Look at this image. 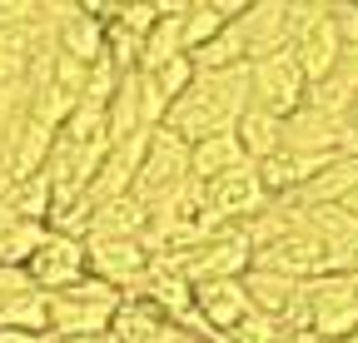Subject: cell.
Masks as SVG:
<instances>
[{"mask_svg":"<svg viewBox=\"0 0 358 343\" xmlns=\"http://www.w3.org/2000/svg\"><path fill=\"white\" fill-rule=\"evenodd\" d=\"M159 328H164V319H159L155 304L120 293V309L110 314V333H115V343H150Z\"/></svg>","mask_w":358,"mask_h":343,"instance_id":"d6986e66","label":"cell"},{"mask_svg":"<svg viewBox=\"0 0 358 343\" xmlns=\"http://www.w3.org/2000/svg\"><path fill=\"white\" fill-rule=\"evenodd\" d=\"M110 6H115V0H110Z\"/></svg>","mask_w":358,"mask_h":343,"instance_id":"836d02e7","label":"cell"},{"mask_svg":"<svg viewBox=\"0 0 358 343\" xmlns=\"http://www.w3.org/2000/svg\"><path fill=\"white\" fill-rule=\"evenodd\" d=\"M338 204H343V209H348V214H353V219H358V184H353V189H348V194H343V199H338Z\"/></svg>","mask_w":358,"mask_h":343,"instance_id":"1f68e13d","label":"cell"},{"mask_svg":"<svg viewBox=\"0 0 358 343\" xmlns=\"http://www.w3.org/2000/svg\"><path fill=\"white\" fill-rule=\"evenodd\" d=\"M234 140L249 159H268L284 145V115H268L259 105H244V115L234 119Z\"/></svg>","mask_w":358,"mask_h":343,"instance_id":"e0dca14e","label":"cell"},{"mask_svg":"<svg viewBox=\"0 0 358 343\" xmlns=\"http://www.w3.org/2000/svg\"><path fill=\"white\" fill-rule=\"evenodd\" d=\"M145 224H150V204L134 194H120V199H105L90 209L85 239H134V234H145Z\"/></svg>","mask_w":358,"mask_h":343,"instance_id":"9a60e30c","label":"cell"},{"mask_svg":"<svg viewBox=\"0 0 358 343\" xmlns=\"http://www.w3.org/2000/svg\"><path fill=\"white\" fill-rule=\"evenodd\" d=\"M185 180H189V145L179 140L174 130L155 124L150 140H145V159H140V169H134L129 194H134V199H145V204H155L159 194L179 189Z\"/></svg>","mask_w":358,"mask_h":343,"instance_id":"277c9868","label":"cell"},{"mask_svg":"<svg viewBox=\"0 0 358 343\" xmlns=\"http://www.w3.org/2000/svg\"><path fill=\"white\" fill-rule=\"evenodd\" d=\"M0 343H45V333H20V328H0Z\"/></svg>","mask_w":358,"mask_h":343,"instance_id":"f546056e","label":"cell"},{"mask_svg":"<svg viewBox=\"0 0 358 343\" xmlns=\"http://www.w3.org/2000/svg\"><path fill=\"white\" fill-rule=\"evenodd\" d=\"M289 50H294V60H299V70H303L308 85L324 80V75L334 70V60L343 55V40H338V30H334V15L324 10V15H313L308 25H299V30L289 35Z\"/></svg>","mask_w":358,"mask_h":343,"instance_id":"7c38bea8","label":"cell"},{"mask_svg":"<svg viewBox=\"0 0 358 343\" xmlns=\"http://www.w3.org/2000/svg\"><path fill=\"white\" fill-rule=\"evenodd\" d=\"M234 30L244 40V60L284 50L289 45V0H254L244 15H234Z\"/></svg>","mask_w":358,"mask_h":343,"instance_id":"8fae6325","label":"cell"},{"mask_svg":"<svg viewBox=\"0 0 358 343\" xmlns=\"http://www.w3.org/2000/svg\"><path fill=\"white\" fill-rule=\"evenodd\" d=\"M224 25H229V20H224L219 10H209V6H199V0H194V6L179 15V30H185V55H189V50H199L204 40H214Z\"/></svg>","mask_w":358,"mask_h":343,"instance_id":"cb8c5ba5","label":"cell"},{"mask_svg":"<svg viewBox=\"0 0 358 343\" xmlns=\"http://www.w3.org/2000/svg\"><path fill=\"white\" fill-rule=\"evenodd\" d=\"M185 55V30H179V15L174 20H155L140 40V70H159L164 60Z\"/></svg>","mask_w":358,"mask_h":343,"instance_id":"44dd1931","label":"cell"},{"mask_svg":"<svg viewBox=\"0 0 358 343\" xmlns=\"http://www.w3.org/2000/svg\"><path fill=\"white\" fill-rule=\"evenodd\" d=\"M0 328H20V333H45V293L25 289L0 304Z\"/></svg>","mask_w":358,"mask_h":343,"instance_id":"603a6c76","label":"cell"},{"mask_svg":"<svg viewBox=\"0 0 358 343\" xmlns=\"http://www.w3.org/2000/svg\"><path fill=\"white\" fill-rule=\"evenodd\" d=\"M199 184H204V209L214 214V224L249 219V214H259V209L268 204L254 159H244V164H234V169H224V175H214V180H199Z\"/></svg>","mask_w":358,"mask_h":343,"instance_id":"52a82bcc","label":"cell"},{"mask_svg":"<svg viewBox=\"0 0 358 343\" xmlns=\"http://www.w3.org/2000/svg\"><path fill=\"white\" fill-rule=\"evenodd\" d=\"M343 119H348V130L358 135V90H353V100H348V115H343Z\"/></svg>","mask_w":358,"mask_h":343,"instance_id":"4dcf8cb0","label":"cell"},{"mask_svg":"<svg viewBox=\"0 0 358 343\" xmlns=\"http://www.w3.org/2000/svg\"><path fill=\"white\" fill-rule=\"evenodd\" d=\"M30 20H40V0H0V30L30 25Z\"/></svg>","mask_w":358,"mask_h":343,"instance_id":"484cf974","label":"cell"},{"mask_svg":"<svg viewBox=\"0 0 358 343\" xmlns=\"http://www.w3.org/2000/svg\"><path fill=\"white\" fill-rule=\"evenodd\" d=\"M0 204H6L10 214H20V219H50V180H45V169H35V175L25 180H10V189L0 194Z\"/></svg>","mask_w":358,"mask_h":343,"instance_id":"ffe728a7","label":"cell"},{"mask_svg":"<svg viewBox=\"0 0 358 343\" xmlns=\"http://www.w3.org/2000/svg\"><path fill=\"white\" fill-rule=\"evenodd\" d=\"M85 264L95 279H105L124 293L150 269V244H145V234H134V239H85Z\"/></svg>","mask_w":358,"mask_h":343,"instance_id":"9c48e42d","label":"cell"},{"mask_svg":"<svg viewBox=\"0 0 358 343\" xmlns=\"http://www.w3.org/2000/svg\"><path fill=\"white\" fill-rule=\"evenodd\" d=\"M194 6V0H150V10L159 15V20H174V15H185Z\"/></svg>","mask_w":358,"mask_h":343,"instance_id":"83f0119b","label":"cell"},{"mask_svg":"<svg viewBox=\"0 0 358 343\" xmlns=\"http://www.w3.org/2000/svg\"><path fill=\"white\" fill-rule=\"evenodd\" d=\"M45 343H115V333H70V338H55V333H45Z\"/></svg>","mask_w":358,"mask_h":343,"instance_id":"f1b7e54d","label":"cell"},{"mask_svg":"<svg viewBox=\"0 0 358 343\" xmlns=\"http://www.w3.org/2000/svg\"><path fill=\"white\" fill-rule=\"evenodd\" d=\"M303 95H308V80H303L289 45L274 50V55L249 60V105H259L268 115H289V110L303 105Z\"/></svg>","mask_w":358,"mask_h":343,"instance_id":"5b68a950","label":"cell"},{"mask_svg":"<svg viewBox=\"0 0 358 343\" xmlns=\"http://www.w3.org/2000/svg\"><path fill=\"white\" fill-rule=\"evenodd\" d=\"M155 130V124L145 119V70H124L115 95L105 100V135L110 145L115 140H129V135H145Z\"/></svg>","mask_w":358,"mask_h":343,"instance_id":"4fadbf2b","label":"cell"},{"mask_svg":"<svg viewBox=\"0 0 358 343\" xmlns=\"http://www.w3.org/2000/svg\"><path fill=\"white\" fill-rule=\"evenodd\" d=\"M120 309V289L85 274L75 279L70 289H55L45 293V333L55 338H70V333H105L110 328V314Z\"/></svg>","mask_w":358,"mask_h":343,"instance_id":"7a4b0ae2","label":"cell"},{"mask_svg":"<svg viewBox=\"0 0 358 343\" xmlns=\"http://www.w3.org/2000/svg\"><path fill=\"white\" fill-rule=\"evenodd\" d=\"M194 309H199V319H204L209 328L229 333V328L249 314V293H244L239 279H199V284H194Z\"/></svg>","mask_w":358,"mask_h":343,"instance_id":"5bb4252c","label":"cell"},{"mask_svg":"<svg viewBox=\"0 0 358 343\" xmlns=\"http://www.w3.org/2000/svg\"><path fill=\"white\" fill-rule=\"evenodd\" d=\"M20 269L30 274V284H35L40 293L70 289L75 279L90 274V264H85V239H70V234H50V229H45V239L35 244V254H30Z\"/></svg>","mask_w":358,"mask_h":343,"instance_id":"ba28073f","label":"cell"},{"mask_svg":"<svg viewBox=\"0 0 358 343\" xmlns=\"http://www.w3.org/2000/svg\"><path fill=\"white\" fill-rule=\"evenodd\" d=\"M249 105V65H229V70H194L189 90L164 110V130H174L185 145L204 140V135H224L234 130V119Z\"/></svg>","mask_w":358,"mask_h":343,"instance_id":"6da1fadb","label":"cell"},{"mask_svg":"<svg viewBox=\"0 0 358 343\" xmlns=\"http://www.w3.org/2000/svg\"><path fill=\"white\" fill-rule=\"evenodd\" d=\"M150 80H155V90L174 105L179 95H185L189 90V80H194V65H189V55H174V60H164L159 70H145Z\"/></svg>","mask_w":358,"mask_h":343,"instance_id":"d4e9b609","label":"cell"},{"mask_svg":"<svg viewBox=\"0 0 358 343\" xmlns=\"http://www.w3.org/2000/svg\"><path fill=\"white\" fill-rule=\"evenodd\" d=\"M334 343H358V328H353V333H343V338H334Z\"/></svg>","mask_w":358,"mask_h":343,"instance_id":"d6a6232c","label":"cell"},{"mask_svg":"<svg viewBox=\"0 0 358 343\" xmlns=\"http://www.w3.org/2000/svg\"><path fill=\"white\" fill-rule=\"evenodd\" d=\"M50 35H55V45H60L65 55H80V60H90V65H95L100 50H105V20L90 15V10H80V6H70V10L50 25Z\"/></svg>","mask_w":358,"mask_h":343,"instance_id":"2e32d148","label":"cell"},{"mask_svg":"<svg viewBox=\"0 0 358 343\" xmlns=\"http://www.w3.org/2000/svg\"><path fill=\"white\" fill-rule=\"evenodd\" d=\"M348 119H334L313 105H299L284 115V145L279 149H299V154H343L348 145Z\"/></svg>","mask_w":358,"mask_h":343,"instance_id":"30bf717a","label":"cell"},{"mask_svg":"<svg viewBox=\"0 0 358 343\" xmlns=\"http://www.w3.org/2000/svg\"><path fill=\"white\" fill-rule=\"evenodd\" d=\"M244 159H249V154L239 149L234 130L204 135V140L189 145V175H194V180H214V175H224V169H234V164H244Z\"/></svg>","mask_w":358,"mask_h":343,"instance_id":"ac0fdd59","label":"cell"},{"mask_svg":"<svg viewBox=\"0 0 358 343\" xmlns=\"http://www.w3.org/2000/svg\"><path fill=\"white\" fill-rule=\"evenodd\" d=\"M199 6H209V10H219L224 20H234V15H244L254 0H199Z\"/></svg>","mask_w":358,"mask_h":343,"instance_id":"4316f807","label":"cell"},{"mask_svg":"<svg viewBox=\"0 0 358 343\" xmlns=\"http://www.w3.org/2000/svg\"><path fill=\"white\" fill-rule=\"evenodd\" d=\"M254 269H274V274L299 279V284L319 279V274H329V239H319L308 224H299V229L279 234L274 244L254 249Z\"/></svg>","mask_w":358,"mask_h":343,"instance_id":"8992f818","label":"cell"},{"mask_svg":"<svg viewBox=\"0 0 358 343\" xmlns=\"http://www.w3.org/2000/svg\"><path fill=\"white\" fill-rule=\"evenodd\" d=\"M189 65H194V70H229V65H249V60H244V40H239L234 20L224 25L214 40H204L199 50H189Z\"/></svg>","mask_w":358,"mask_h":343,"instance_id":"7402d4cb","label":"cell"},{"mask_svg":"<svg viewBox=\"0 0 358 343\" xmlns=\"http://www.w3.org/2000/svg\"><path fill=\"white\" fill-rule=\"evenodd\" d=\"M308 298V333L343 338L358 328V274H319L299 284Z\"/></svg>","mask_w":358,"mask_h":343,"instance_id":"3957f363","label":"cell"}]
</instances>
